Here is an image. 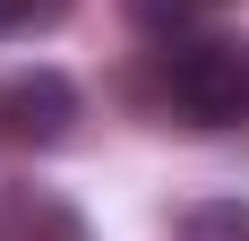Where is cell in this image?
Returning <instances> with one entry per match:
<instances>
[{
    "label": "cell",
    "instance_id": "obj_1",
    "mask_svg": "<svg viewBox=\"0 0 249 241\" xmlns=\"http://www.w3.org/2000/svg\"><path fill=\"white\" fill-rule=\"evenodd\" d=\"M163 103L189 129L249 120V43H232V35H172L163 43Z\"/></svg>",
    "mask_w": 249,
    "mask_h": 241
},
{
    "label": "cell",
    "instance_id": "obj_2",
    "mask_svg": "<svg viewBox=\"0 0 249 241\" xmlns=\"http://www.w3.org/2000/svg\"><path fill=\"white\" fill-rule=\"evenodd\" d=\"M77 120H86V95H77L69 69L35 60V69H9V78H0V138H9V146L52 155V146L77 138Z\"/></svg>",
    "mask_w": 249,
    "mask_h": 241
},
{
    "label": "cell",
    "instance_id": "obj_3",
    "mask_svg": "<svg viewBox=\"0 0 249 241\" xmlns=\"http://www.w3.org/2000/svg\"><path fill=\"white\" fill-rule=\"evenodd\" d=\"M9 241H95L60 190H9Z\"/></svg>",
    "mask_w": 249,
    "mask_h": 241
},
{
    "label": "cell",
    "instance_id": "obj_4",
    "mask_svg": "<svg viewBox=\"0 0 249 241\" xmlns=\"http://www.w3.org/2000/svg\"><path fill=\"white\" fill-rule=\"evenodd\" d=\"M172 233L180 241H249V198H198V207H180Z\"/></svg>",
    "mask_w": 249,
    "mask_h": 241
},
{
    "label": "cell",
    "instance_id": "obj_5",
    "mask_svg": "<svg viewBox=\"0 0 249 241\" xmlns=\"http://www.w3.org/2000/svg\"><path fill=\"white\" fill-rule=\"evenodd\" d=\"M121 9H129V26H146V35H163V43L215 18V0H121Z\"/></svg>",
    "mask_w": 249,
    "mask_h": 241
},
{
    "label": "cell",
    "instance_id": "obj_6",
    "mask_svg": "<svg viewBox=\"0 0 249 241\" xmlns=\"http://www.w3.org/2000/svg\"><path fill=\"white\" fill-rule=\"evenodd\" d=\"M77 0H0V43L9 35H43V26H60Z\"/></svg>",
    "mask_w": 249,
    "mask_h": 241
}]
</instances>
